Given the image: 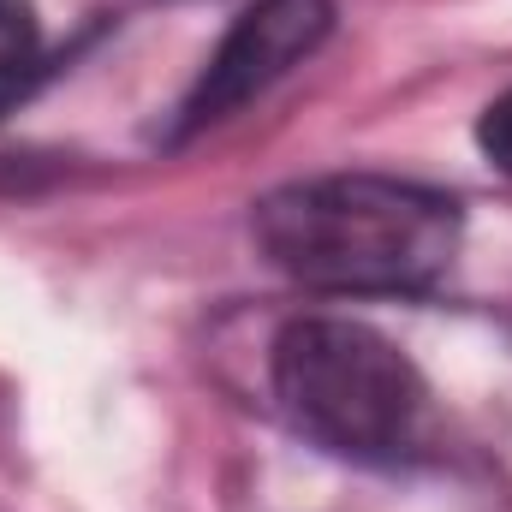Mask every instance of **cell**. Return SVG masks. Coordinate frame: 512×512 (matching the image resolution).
I'll return each instance as SVG.
<instances>
[{
  "label": "cell",
  "instance_id": "obj_1",
  "mask_svg": "<svg viewBox=\"0 0 512 512\" xmlns=\"http://www.w3.org/2000/svg\"><path fill=\"white\" fill-rule=\"evenodd\" d=\"M459 203L447 191L328 173L280 185L256 203V239L280 274L316 292H417L459 256Z\"/></svg>",
  "mask_w": 512,
  "mask_h": 512
},
{
  "label": "cell",
  "instance_id": "obj_2",
  "mask_svg": "<svg viewBox=\"0 0 512 512\" xmlns=\"http://www.w3.org/2000/svg\"><path fill=\"white\" fill-rule=\"evenodd\" d=\"M274 393L292 429L340 459L405 453L429 399L411 358L346 316H304L274 340Z\"/></svg>",
  "mask_w": 512,
  "mask_h": 512
},
{
  "label": "cell",
  "instance_id": "obj_3",
  "mask_svg": "<svg viewBox=\"0 0 512 512\" xmlns=\"http://www.w3.org/2000/svg\"><path fill=\"white\" fill-rule=\"evenodd\" d=\"M328 24H334L328 0H256L227 30L215 60L203 66V78H197V90H191V102L179 114V137L221 126L227 114H239L251 96H262L274 78H286L298 60H310L322 48Z\"/></svg>",
  "mask_w": 512,
  "mask_h": 512
},
{
  "label": "cell",
  "instance_id": "obj_4",
  "mask_svg": "<svg viewBox=\"0 0 512 512\" xmlns=\"http://www.w3.org/2000/svg\"><path fill=\"white\" fill-rule=\"evenodd\" d=\"M30 54H36V6L30 0H0V90Z\"/></svg>",
  "mask_w": 512,
  "mask_h": 512
},
{
  "label": "cell",
  "instance_id": "obj_5",
  "mask_svg": "<svg viewBox=\"0 0 512 512\" xmlns=\"http://www.w3.org/2000/svg\"><path fill=\"white\" fill-rule=\"evenodd\" d=\"M477 143H483V155L512 179V90L483 108V120H477Z\"/></svg>",
  "mask_w": 512,
  "mask_h": 512
}]
</instances>
